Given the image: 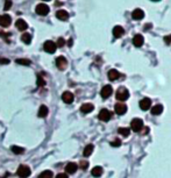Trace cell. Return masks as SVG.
I'll use <instances>...</instances> for the list:
<instances>
[{
  "label": "cell",
  "instance_id": "cell-1",
  "mask_svg": "<svg viewBox=\"0 0 171 178\" xmlns=\"http://www.w3.org/2000/svg\"><path fill=\"white\" fill-rule=\"evenodd\" d=\"M131 128H132L133 132H136V133L141 132L143 129V121L138 118L133 119L132 122H131Z\"/></svg>",
  "mask_w": 171,
  "mask_h": 178
},
{
  "label": "cell",
  "instance_id": "cell-2",
  "mask_svg": "<svg viewBox=\"0 0 171 178\" xmlns=\"http://www.w3.org/2000/svg\"><path fill=\"white\" fill-rule=\"evenodd\" d=\"M115 97L119 101H126L129 97V92L126 87H119V90L115 93Z\"/></svg>",
  "mask_w": 171,
  "mask_h": 178
},
{
  "label": "cell",
  "instance_id": "cell-3",
  "mask_svg": "<svg viewBox=\"0 0 171 178\" xmlns=\"http://www.w3.org/2000/svg\"><path fill=\"white\" fill-rule=\"evenodd\" d=\"M16 173H18V176H19L20 178H27V177L30 176L32 171H30V168H29V166L22 164L19 166V169H18Z\"/></svg>",
  "mask_w": 171,
  "mask_h": 178
},
{
  "label": "cell",
  "instance_id": "cell-4",
  "mask_svg": "<svg viewBox=\"0 0 171 178\" xmlns=\"http://www.w3.org/2000/svg\"><path fill=\"white\" fill-rule=\"evenodd\" d=\"M43 48H44V50H46L48 54H54L56 51V48H57V44L53 42V41H50V40H48L44 42V44H43Z\"/></svg>",
  "mask_w": 171,
  "mask_h": 178
},
{
  "label": "cell",
  "instance_id": "cell-5",
  "mask_svg": "<svg viewBox=\"0 0 171 178\" xmlns=\"http://www.w3.org/2000/svg\"><path fill=\"white\" fill-rule=\"evenodd\" d=\"M49 6L48 5H46V4H39L37 6H36V8H35V12L39 14V15H42V16H44V15H47V14L49 13Z\"/></svg>",
  "mask_w": 171,
  "mask_h": 178
},
{
  "label": "cell",
  "instance_id": "cell-6",
  "mask_svg": "<svg viewBox=\"0 0 171 178\" xmlns=\"http://www.w3.org/2000/svg\"><path fill=\"white\" fill-rule=\"evenodd\" d=\"M99 120H101V121H104V122H107V121H110V119L112 118V113L110 112L108 110H101L100 112H99V115H98Z\"/></svg>",
  "mask_w": 171,
  "mask_h": 178
},
{
  "label": "cell",
  "instance_id": "cell-7",
  "mask_svg": "<svg viewBox=\"0 0 171 178\" xmlns=\"http://www.w3.org/2000/svg\"><path fill=\"white\" fill-rule=\"evenodd\" d=\"M56 66L59 70H65L66 66H68V59L64 56H58L56 58Z\"/></svg>",
  "mask_w": 171,
  "mask_h": 178
},
{
  "label": "cell",
  "instance_id": "cell-8",
  "mask_svg": "<svg viewBox=\"0 0 171 178\" xmlns=\"http://www.w3.org/2000/svg\"><path fill=\"white\" fill-rule=\"evenodd\" d=\"M113 93V89L111 85H105L103 89H101V91H100V96L103 97L104 99L108 98V97H111Z\"/></svg>",
  "mask_w": 171,
  "mask_h": 178
},
{
  "label": "cell",
  "instance_id": "cell-9",
  "mask_svg": "<svg viewBox=\"0 0 171 178\" xmlns=\"http://www.w3.org/2000/svg\"><path fill=\"white\" fill-rule=\"evenodd\" d=\"M11 22H12V19L9 15H7V14L0 15V26L1 27H8L11 25Z\"/></svg>",
  "mask_w": 171,
  "mask_h": 178
},
{
  "label": "cell",
  "instance_id": "cell-10",
  "mask_svg": "<svg viewBox=\"0 0 171 178\" xmlns=\"http://www.w3.org/2000/svg\"><path fill=\"white\" fill-rule=\"evenodd\" d=\"M62 100L65 104H71L73 100H75V96L70 91H65V92L62 94Z\"/></svg>",
  "mask_w": 171,
  "mask_h": 178
},
{
  "label": "cell",
  "instance_id": "cell-11",
  "mask_svg": "<svg viewBox=\"0 0 171 178\" xmlns=\"http://www.w3.org/2000/svg\"><path fill=\"white\" fill-rule=\"evenodd\" d=\"M114 110H115V113H117L118 115H124V114L127 112V106H126L125 104H122V103H119V104L115 105Z\"/></svg>",
  "mask_w": 171,
  "mask_h": 178
},
{
  "label": "cell",
  "instance_id": "cell-12",
  "mask_svg": "<svg viewBox=\"0 0 171 178\" xmlns=\"http://www.w3.org/2000/svg\"><path fill=\"white\" fill-rule=\"evenodd\" d=\"M150 106H152V100L149 98H143L140 101V107H141V110H143V111L149 110Z\"/></svg>",
  "mask_w": 171,
  "mask_h": 178
},
{
  "label": "cell",
  "instance_id": "cell-13",
  "mask_svg": "<svg viewBox=\"0 0 171 178\" xmlns=\"http://www.w3.org/2000/svg\"><path fill=\"white\" fill-rule=\"evenodd\" d=\"M94 108V106L91 104V103H86V104H83L80 106V112L84 113V114H87V113H91Z\"/></svg>",
  "mask_w": 171,
  "mask_h": 178
},
{
  "label": "cell",
  "instance_id": "cell-14",
  "mask_svg": "<svg viewBox=\"0 0 171 178\" xmlns=\"http://www.w3.org/2000/svg\"><path fill=\"white\" fill-rule=\"evenodd\" d=\"M56 18L61 21H66V20L69 19V13L64 11V9H59L56 12Z\"/></svg>",
  "mask_w": 171,
  "mask_h": 178
},
{
  "label": "cell",
  "instance_id": "cell-15",
  "mask_svg": "<svg viewBox=\"0 0 171 178\" xmlns=\"http://www.w3.org/2000/svg\"><path fill=\"white\" fill-rule=\"evenodd\" d=\"M15 26H16V28L19 29L20 32H25L27 28H28L27 22L25 21V20H22V19L16 20V22H15Z\"/></svg>",
  "mask_w": 171,
  "mask_h": 178
},
{
  "label": "cell",
  "instance_id": "cell-16",
  "mask_svg": "<svg viewBox=\"0 0 171 178\" xmlns=\"http://www.w3.org/2000/svg\"><path fill=\"white\" fill-rule=\"evenodd\" d=\"M124 34H125V30H124V28L121 26H115L113 28V36H114L115 39L121 37Z\"/></svg>",
  "mask_w": 171,
  "mask_h": 178
},
{
  "label": "cell",
  "instance_id": "cell-17",
  "mask_svg": "<svg viewBox=\"0 0 171 178\" xmlns=\"http://www.w3.org/2000/svg\"><path fill=\"white\" fill-rule=\"evenodd\" d=\"M143 16H145V12H143L142 9L136 8V9H134V11H133L132 18L134 20H141V19H143Z\"/></svg>",
  "mask_w": 171,
  "mask_h": 178
},
{
  "label": "cell",
  "instance_id": "cell-18",
  "mask_svg": "<svg viewBox=\"0 0 171 178\" xmlns=\"http://www.w3.org/2000/svg\"><path fill=\"white\" fill-rule=\"evenodd\" d=\"M143 42H145V39H143V36L142 35H140V34H138V35H135L134 36V39H133V44L135 47H142V44H143Z\"/></svg>",
  "mask_w": 171,
  "mask_h": 178
},
{
  "label": "cell",
  "instance_id": "cell-19",
  "mask_svg": "<svg viewBox=\"0 0 171 178\" xmlns=\"http://www.w3.org/2000/svg\"><path fill=\"white\" fill-rule=\"evenodd\" d=\"M77 169H78V165L76 164V163H73V162L68 163L65 166V171L68 173H75V172L77 171Z\"/></svg>",
  "mask_w": 171,
  "mask_h": 178
},
{
  "label": "cell",
  "instance_id": "cell-20",
  "mask_svg": "<svg viewBox=\"0 0 171 178\" xmlns=\"http://www.w3.org/2000/svg\"><path fill=\"white\" fill-rule=\"evenodd\" d=\"M108 79L110 80H117V79L120 77V73H119L118 70H115V69H112V70H110L108 71Z\"/></svg>",
  "mask_w": 171,
  "mask_h": 178
},
{
  "label": "cell",
  "instance_id": "cell-21",
  "mask_svg": "<svg viewBox=\"0 0 171 178\" xmlns=\"http://www.w3.org/2000/svg\"><path fill=\"white\" fill-rule=\"evenodd\" d=\"M48 113H49V111H48V107H47L46 105H41V107H40L39 110V118H46L47 115H48Z\"/></svg>",
  "mask_w": 171,
  "mask_h": 178
},
{
  "label": "cell",
  "instance_id": "cell-22",
  "mask_svg": "<svg viewBox=\"0 0 171 178\" xmlns=\"http://www.w3.org/2000/svg\"><path fill=\"white\" fill-rule=\"evenodd\" d=\"M103 172H104V170H103L101 166H94L92 169V171H91V173H92L93 177H100L103 175Z\"/></svg>",
  "mask_w": 171,
  "mask_h": 178
},
{
  "label": "cell",
  "instance_id": "cell-23",
  "mask_svg": "<svg viewBox=\"0 0 171 178\" xmlns=\"http://www.w3.org/2000/svg\"><path fill=\"white\" fill-rule=\"evenodd\" d=\"M162 112H163V106L162 105H155L152 108V114H154V115H159Z\"/></svg>",
  "mask_w": 171,
  "mask_h": 178
},
{
  "label": "cell",
  "instance_id": "cell-24",
  "mask_svg": "<svg viewBox=\"0 0 171 178\" xmlns=\"http://www.w3.org/2000/svg\"><path fill=\"white\" fill-rule=\"evenodd\" d=\"M93 149H94L93 145H87L85 147V149H84V152H83V155H84L85 157H89V156H91V154L93 152Z\"/></svg>",
  "mask_w": 171,
  "mask_h": 178
},
{
  "label": "cell",
  "instance_id": "cell-25",
  "mask_svg": "<svg viewBox=\"0 0 171 178\" xmlns=\"http://www.w3.org/2000/svg\"><path fill=\"white\" fill-rule=\"evenodd\" d=\"M11 150H12V152H14L15 155H21V154L25 152V149L21 148V147H19V145H12Z\"/></svg>",
  "mask_w": 171,
  "mask_h": 178
},
{
  "label": "cell",
  "instance_id": "cell-26",
  "mask_svg": "<svg viewBox=\"0 0 171 178\" xmlns=\"http://www.w3.org/2000/svg\"><path fill=\"white\" fill-rule=\"evenodd\" d=\"M21 40H22V42H25L26 44H29V43L32 42V35H30V34H28V33L22 34Z\"/></svg>",
  "mask_w": 171,
  "mask_h": 178
},
{
  "label": "cell",
  "instance_id": "cell-27",
  "mask_svg": "<svg viewBox=\"0 0 171 178\" xmlns=\"http://www.w3.org/2000/svg\"><path fill=\"white\" fill-rule=\"evenodd\" d=\"M18 64H20V65H30L32 64V62H30V59H27V58H18L16 61H15Z\"/></svg>",
  "mask_w": 171,
  "mask_h": 178
},
{
  "label": "cell",
  "instance_id": "cell-28",
  "mask_svg": "<svg viewBox=\"0 0 171 178\" xmlns=\"http://www.w3.org/2000/svg\"><path fill=\"white\" fill-rule=\"evenodd\" d=\"M53 177H54V175L50 170H44L43 172H41L39 176V178H53Z\"/></svg>",
  "mask_w": 171,
  "mask_h": 178
},
{
  "label": "cell",
  "instance_id": "cell-29",
  "mask_svg": "<svg viewBox=\"0 0 171 178\" xmlns=\"http://www.w3.org/2000/svg\"><path fill=\"white\" fill-rule=\"evenodd\" d=\"M118 133L120 134V135H122V136L127 138V136H129V134H131V131H129L128 128H125V127L122 128V127H121V128H119V129H118Z\"/></svg>",
  "mask_w": 171,
  "mask_h": 178
},
{
  "label": "cell",
  "instance_id": "cell-30",
  "mask_svg": "<svg viewBox=\"0 0 171 178\" xmlns=\"http://www.w3.org/2000/svg\"><path fill=\"white\" fill-rule=\"evenodd\" d=\"M44 85H46V80L39 75V76H37V86L42 87V86H44Z\"/></svg>",
  "mask_w": 171,
  "mask_h": 178
},
{
  "label": "cell",
  "instance_id": "cell-31",
  "mask_svg": "<svg viewBox=\"0 0 171 178\" xmlns=\"http://www.w3.org/2000/svg\"><path fill=\"white\" fill-rule=\"evenodd\" d=\"M56 44H57V47L62 48V47L65 44V40L63 39V37H59V39L57 40V42H56Z\"/></svg>",
  "mask_w": 171,
  "mask_h": 178
},
{
  "label": "cell",
  "instance_id": "cell-32",
  "mask_svg": "<svg viewBox=\"0 0 171 178\" xmlns=\"http://www.w3.org/2000/svg\"><path fill=\"white\" fill-rule=\"evenodd\" d=\"M79 164H80V168H82L83 170H86V169L89 168V162H87V161H82Z\"/></svg>",
  "mask_w": 171,
  "mask_h": 178
},
{
  "label": "cell",
  "instance_id": "cell-33",
  "mask_svg": "<svg viewBox=\"0 0 171 178\" xmlns=\"http://www.w3.org/2000/svg\"><path fill=\"white\" fill-rule=\"evenodd\" d=\"M11 7H12V1H11V0H6V1H5V6H4V9H5V11H8Z\"/></svg>",
  "mask_w": 171,
  "mask_h": 178
},
{
  "label": "cell",
  "instance_id": "cell-34",
  "mask_svg": "<svg viewBox=\"0 0 171 178\" xmlns=\"http://www.w3.org/2000/svg\"><path fill=\"white\" fill-rule=\"evenodd\" d=\"M111 145H113V147H119V145H121V141L119 140V138H117V140H114Z\"/></svg>",
  "mask_w": 171,
  "mask_h": 178
},
{
  "label": "cell",
  "instance_id": "cell-35",
  "mask_svg": "<svg viewBox=\"0 0 171 178\" xmlns=\"http://www.w3.org/2000/svg\"><path fill=\"white\" fill-rule=\"evenodd\" d=\"M0 64H9V59L0 57Z\"/></svg>",
  "mask_w": 171,
  "mask_h": 178
},
{
  "label": "cell",
  "instance_id": "cell-36",
  "mask_svg": "<svg viewBox=\"0 0 171 178\" xmlns=\"http://www.w3.org/2000/svg\"><path fill=\"white\" fill-rule=\"evenodd\" d=\"M164 42L166 43V44H170L171 43V34L170 35H166L164 37Z\"/></svg>",
  "mask_w": 171,
  "mask_h": 178
},
{
  "label": "cell",
  "instance_id": "cell-37",
  "mask_svg": "<svg viewBox=\"0 0 171 178\" xmlns=\"http://www.w3.org/2000/svg\"><path fill=\"white\" fill-rule=\"evenodd\" d=\"M56 178H69V177H68L66 173H58V175L56 176Z\"/></svg>",
  "mask_w": 171,
  "mask_h": 178
},
{
  "label": "cell",
  "instance_id": "cell-38",
  "mask_svg": "<svg viewBox=\"0 0 171 178\" xmlns=\"http://www.w3.org/2000/svg\"><path fill=\"white\" fill-rule=\"evenodd\" d=\"M72 43H73V41H72V40H69V43H68V44H69V47H71V46H72Z\"/></svg>",
  "mask_w": 171,
  "mask_h": 178
},
{
  "label": "cell",
  "instance_id": "cell-39",
  "mask_svg": "<svg viewBox=\"0 0 171 178\" xmlns=\"http://www.w3.org/2000/svg\"><path fill=\"white\" fill-rule=\"evenodd\" d=\"M152 1H155V2H157V1H159V0H152Z\"/></svg>",
  "mask_w": 171,
  "mask_h": 178
},
{
  "label": "cell",
  "instance_id": "cell-40",
  "mask_svg": "<svg viewBox=\"0 0 171 178\" xmlns=\"http://www.w3.org/2000/svg\"><path fill=\"white\" fill-rule=\"evenodd\" d=\"M42 1H50V0H42Z\"/></svg>",
  "mask_w": 171,
  "mask_h": 178
}]
</instances>
